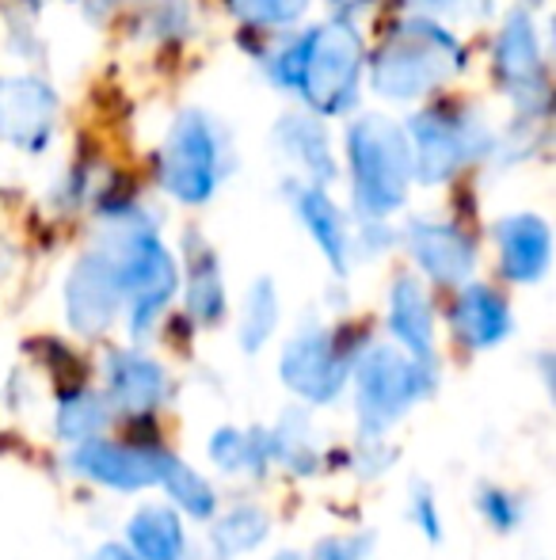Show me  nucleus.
Returning a JSON list of instances; mask_svg holds the SVG:
<instances>
[{"instance_id": "28", "label": "nucleus", "mask_w": 556, "mask_h": 560, "mask_svg": "<svg viewBox=\"0 0 556 560\" xmlns=\"http://www.w3.org/2000/svg\"><path fill=\"white\" fill-rule=\"evenodd\" d=\"M294 126V133L286 130V149H294L297 156H301L309 168H317L320 176H332V161H328V149H324V138H320L317 130H312L309 122H289Z\"/></svg>"}, {"instance_id": "32", "label": "nucleus", "mask_w": 556, "mask_h": 560, "mask_svg": "<svg viewBox=\"0 0 556 560\" xmlns=\"http://www.w3.org/2000/svg\"><path fill=\"white\" fill-rule=\"evenodd\" d=\"M240 15L256 23H289L305 8V0H237Z\"/></svg>"}, {"instance_id": "16", "label": "nucleus", "mask_w": 556, "mask_h": 560, "mask_svg": "<svg viewBox=\"0 0 556 560\" xmlns=\"http://www.w3.org/2000/svg\"><path fill=\"white\" fill-rule=\"evenodd\" d=\"M453 328L473 351H492L511 336V310L492 287H465L453 302Z\"/></svg>"}, {"instance_id": "4", "label": "nucleus", "mask_w": 556, "mask_h": 560, "mask_svg": "<svg viewBox=\"0 0 556 560\" xmlns=\"http://www.w3.org/2000/svg\"><path fill=\"white\" fill-rule=\"evenodd\" d=\"M119 264V282H122V305H127L130 328L138 336H145L149 328L161 320L164 305L176 294V264L164 252V244L153 233H134L122 244Z\"/></svg>"}, {"instance_id": "8", "label": "nucleus", "mask_w": 556, "mask_h": 560, "mask_svg": "<svg viewBox=\"0 0 556 560\" xmlns=\"http://www.w3.org/2000/svg\"><path fill=\"white\" fill-rule=\"evenodd\" d=\"M122 310L119 264L107 252H92L73 267L66 282V317L81 336H99Z\"/></svg>"}, {"instance_id": "10", "label": "nucleus", "mask_w": 556, "mask_h": 560, "mask_svg": "<svg viewBox=\"0 0 556 560\" xmlns=\"http://www.w3.org/2000/svg\"><path fill=\"white\" fill-rule=\"evenodd\" d=\"M164 184L171 195L187 202H202L217 184V149L206 122L199 115H187L171 133L168 156H164Z\"/></svg>"}, {"instance_id": "2", "label": "nucleus", "mask_w": 556, "mask_h": 560, "mask_svg": "<svg viewBox=\"0 0 556 560\" xmlns=\"http://www.w3.org/2000/svg\"><path fill=\"white\" fill-rule=\"evenodd\" d=\"M351 161H355L358 207L366 214H389L401 207L409 187V149L393 122L381 118L358 122L351 133Z\"/></svg>"}, {"instance_id": "11", "label": "nucleus", "mask_w": 556, "mask_h": 560, "mask_svg": "<svg viewBox=\"0 0 556 560\" xmlns=\"http://www.w3.org/2000/svg\"><path fill=\"white\" fill-rule=\"evenodd\" d=\"M409 248L416 256V264L442 287H458L469 279L476 264L473 241L453 225H435V222H416L409 229Z\"/></svg>"}, {"instance_id": "7", "label": "nucleus", "mask_w": 556, "mask_h": 560, "mask_svg": "<svg viewBox=\"0 0 556 560\" xmlns=\"http://www.w3.org/2000/svg\"><path fill=\"white\" fill-rule=\"evenodd\" d=\"M168 450L149 443H119V439H92L69 450V469L111 492H141L161 485V469Z\"/></svg>"}, {"instance_id": "25", "label": "nucleus", "mask_w": 556, "mask_h": 560, "mask_svg": "<svg viewBox=\"0 0 556 560\" xmlns=\"http://www.w3.org/2000/svg\"><path fill=\"white\" fill-rule=\"evenodd\" d=\"M416 145H419V172L423 179H446L450 168L458 164L461 145L453 126H446L442 118L427 115L416 122Z\"/></svg>"}, {"instance_id": "9", "label": "nucleus", "mask_w": 556, "mask_h": 560, "mask_svg": "<svg viewBox=\"0 0 556 560\" xmlns=\"http://www.w3.org/2000/svg\"><path fill=\"white\" fill-rule=\"evenodd\" d=\"M104 374H107V393H104L107 405L127 416L161 412L171 400V393H176L168 370L156 359H149L145 351H130V347L107 354Z\"/></svg>"}, {"instance_id": "24", "label": "nucleus", "mask_w": 556, "mask_h": 560, "mask_svg": "<svg viewBox=\"0 0 556 560\" xmlns=\"http://www.w3.org/2000/svg\"><path fill=\"white\" fill-rule=\"evenodd\" d=\"M297 202H301V218H305V225H309L312 241L320 244V252H324L335 271L343 275L347 271V225H343V214L320 191H305Z\"/></svg>"}, {"instance_id": "34", "label": "nucleus", "mask_w": 556, "mask_h": 560, "mask_svg": "<svg viewBox=\"0 0 556 560\" xmlns=\"http://www.w3.org/2000/svg\"><path fill=\"white\" fill-rule=\"evenodd\" d=\"M271 560H305V557L294 553V549H286V553H279V557H271Z\"/></svg>"}, {"instance_id": "31", "label": "nucleus", "mask_w": 556, "mask_h": 560, "mask_svg": "<svg viewBox=\"0 0 556 560\" xmlns=\"http://www.w3.org/2000/svg\"><path fill=\"white\" fill-rule=\"evenodd\" d=\"M374 553V534H351V538L317 541L309 560H366Z\"/></svg>"}, {"instance_id": "26", "label": "nucleus", "mask_w": 556, "mask_h": 560, "mask_svg": "<svg viewBox=\"0 0 556 560\" xmlns=\"http://www.w3.org/2000/svg\"><path fill=\"white\" fill-rule=\"evenodd\" d=\"M279 328V294H275V282L260 279L245 298V313H240V347L248 354L260 351Z\"/></svg>"}, {"instance_id": "21", "label": "nucleus", "mask_w": 556, "mask_h": 560, "mask_svg": "<svg viewBox=\"0 0 556 560\" xmlns=\"http://www.w3.org/2000/svg\"><path fill=\"white\" fill-rule=\"evenodd\" d=\"M268 534H271V515L260 503H233L229 511L214 515L210 546H214L217 560H233L260 549L268 541Z\"/></svg>"}, {"instance_id": "33", "label": "nucleus", "mask_w": 556, "mask_h": 560, "mask_svg": "<svg viewBox=\"0 0 556 560\" xmlns=\"http://www.w3.org/2000/svg\"><path fill=\"white\" fill-rule=\"evenodd\" d=\"M92 560H141V557L130 553V549L122 546V541H104V546H99L96 553H92Z\"/></svg>"}, {"instance_id": "6", "label": "nucleus", "mask_w": 556, "mask_h": 560, "mask_svg": "<svg viewBox=\"0 0 556 560\" xmlns=\"http://www.w3.org/2000/svg\"><path fill=\"white\" fill-rule=\"evenodd\" d=\"M453 43L435 27H409L374 66V84L386 96H416L453 69Z\"/></svg>"}, {"instance_id": "12", "label": "nucleus", "mask_w": 556, "mask_h": 560, "mask_svg": "<svg viewBox=\"0 0 556 560\" xmlns=\"http://www.w3.org/2000/svg\"><path fill=\"white\" fill-rule=\"evenodd\" d=\"M499 267L511 282H537L549 271V225L534 214L507 218L496 225Z\"/></svg>"}, {"instance_id": "22", "label": "nucleus", "mask_w": 556, "mask_h": 560, "mask_svg": "<svg viewBox=\"0 0 556 560\" xmlns=\"http://www.w3.org/2000/svg\"><path fill=\"white\" fill-rule=\"evenodd\" d=\"M156 488H164V492H168V508H176L179 515H191L194 523H210V518L217 515L214 485H210L199 469H191L184 457L171 454V450H168V457H164L161 485H156Z\"/></svg>"}, {"instance_id": "14", "label": "nucleus", "mask_w": 556, "mask_h": 560, "mask_svg": "<svg viewBox=\"0 0 556 560\" xmlns=\"http://www.w3.org/2000/svg\"><path fill=\"white\" fill-rule=\"evenodd\" d=\"M122 546L141 560H187L184 515L168 503H141L127 518Z\"/></svg>"}, {"instance_id": "18", "label": "nucleus", "mask_w": 556, "mask_h": 560, "mask_svg": "<svg viewBox=\"0 0 556 560\" xmlns=\"http://www.w3.org/2000/svg\"><path fill=\"white\" fill-rule=\"evenodd\" d=\"M271 443V465L286 469L289 477H312L320 469V450L312 423L301 408H286L275 420V428H268Z\"/></svg>"}, {"instance_id": "1", "label": "nucleus", "mask_w": 556, "mask_h": 560, "mask_svg": "<svg viewBox=\"0 0 556 560\" xmlns=\"http://www.w3.org/2000/svg\"><path fill=\"white\" fill-rule=\"evenodd\" d=\"M358 435H386L397 420L427 400L438 385V362H419L401 347L370 343L351 359Z\"/></svg>"}, {"instance_id": "19", "label": "nucleus", "mask_w": 556, "mask_h": 560, "mask_svg": "<svg viewBox=\"0 0 556 560\" xmlns=\"http://www.w3.org/2000/svg\"><path fill=\"white\" fill-rule=\"evenodd\" d=\"M115 420V408L107 405L104 393L96 389H69L61 393L58 412H54V431H58L61 443L84 446L92 439H104L107 428Z\"/></svg>"}, {"instance_id": "29", "label": "nucleus", "mask_w": 556, "mask_h": 560, "mask_svg": "<svg viewBox=\"0 0 556 560\" xmlns=\"http://www.w3.org/2000/svg\"><path fill=\"white\" fill-rule=\"evenodd\" d=\"M393 462H397V446L386 435H358L355 465L363 477H381V472L393 469Z\"/></svg>"}, {"instance_id": "5", "label": "nucleus", "mask_w": 556, "mask_h": 560, "mask_svg": "<svg viewBox=\"0 0 556 560\" xmlns=\"http://www.w3.org/2000/svg\"><path fill=\"white\" fill-rule=\"evenodd\" d=\"M355 77H358V38L343 23L320 27L305 43L301 77L297 81L305 84V96L312 100L317 112L335 115L340 107H347L351 96H355Z\"/></svg>"}, {"instance_id": "13", "label": "nucleus", "mask_w": 556, "mask_h": 560, "mask_svg": "<svg viewBox=\"0 0 556 560\" xmlns=\"http://www.w3.org/2000/svg\"><path fill=\"white\" fill-rule=\"evenodd\" d=\"M389 332L397 347L419 362H435V313H430L427 290L416 279H397L389 294Z\"/></svg>"}, {"instance_id": "27", "label": "nucleus", "mask_w": 556, "mask_h": 560, "mask_svg": "<svg viewBox=\"0 0 556 560\" xmlns=\"http://www.w3.org/2000/svg\"><path fill=\"white\" fill-rule=\"evenodd\" d=\"M476 511H481V518L492 530L514 534L522 526V518H527V500H522L519 492H511V488L484 485L481 492H476Z\"/></svg>"}, {"instance_id": "17", "label": "nucleus", "mask_w": 556, "mask_h": 560, "mask_svg": "<svg viewBox=\"0 0 556 560\" xmlns=\"http://www.w3.org/2000/svg\"><path fill=\"white\" fill-rule=\"evenodd\" d=\"M210 462L233 477H263L271 469L268 428H217L206 446Z\"/></svg>"}, {"instance_id": "30", "label": "nucleus", "mask_w": 556, "mask_h": 560, "mask_svg": "<svg viewBox=\"0 0 556 560\" xmlns=\"http://www.w3.org/2000/svg\"><path fill=\"white\" fill-rule=\"evenodd\" d=\"M409 515H412V523L419 526L423 538H427V541H442V511H438L435 492H430L427 485H416V488H412Z\"/></svg>"}, {"instance_id": "15", "label": "nucleus", "mask_w": 556, "mask_h": 560, "mask_svg": "<svg viewBox=\"0 0 556 560\" xmlns=\"http://www.w3.org/2000/svg\"><path fill=\"white\" fill-rule=\"evenodd\" d=\"M54 122V96L43 84L0 81V133L27 149H38Z\"/></svg>"}, {"instance_id": "20", "label": "nucleus", "mask_w": 556, "mask_h": 560, "mask_svg": "<svg viewBox=\"0 0 556 560\" xmlns=\"http://www.w3.org/2000/svg\"><path fill=\"white\" fill-rule=\"evenodd\" d=\"M187 313L199 325H217L225 317V287H222V267H217L214 252L191 236L187 241Z\"/></svg>"}, {"instance_id": "23", "label": "nucleus", "mask_w": 556, "mask_h": 560, "mask_svg": "<svg viewBox=\"0 0 556 560\" xmlns=\"http://www.w3.org/2000/svg\"><path fill=\"white\" fill-rule=\"evenodd\" d=\"M499 73L511 89H537L542 84V61H537V46L527 20H511V27L499 38Z\"/></svg>"}, {"instance_id": "3", "label": "nucleus", "mask_w": 556, "mask_h": 560, "mask_svg": "<svg viewBox=\"0 0 556 560\" xmlns=\"http://www.w3.org/2000/svg\"><path fill=\"white\" fill-rule=\"evenodd\" d=\"M279 377L305 405H335L351 382V354L328 328L305 325L282 347Z\"/></svg>"}]
</instances>
